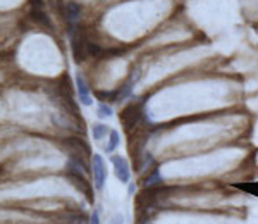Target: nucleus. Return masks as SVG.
I'll list each match as a JSON object with an SVG mask.
<instances>
[{
	"label": "nucleus",
	"instance_id": "f257e3e1",
	"mask_svg": "<svg viewBox=\"0 0 258 224\" xmlns=\"http://www.w3.org/2000/svg\"><path fill=\"white\" fill-rule=\"evenodd\" d=\"M141 114H143L141 106H139V104H136V102H132V104H129V106H126L123 111H121L119 119H121V122L126 126V129L129 131L132 126H136L139 122Z\"/></svg>",
	"mask_w": 258,
	"mask_h": 224
},
{
	"label": "nucleus",
	"instance_id": "f03ea898",
	"mask_svg": "<svg viewBox=\"0 0 258 224\" xmlns=\"http://www.w3.org/2000/svg\"><path fill=\"white\" fill-rule=\"evenodd\" d=\"M92 174H93L95 188L97 190H102L107 180V167H105V160H103L102 155H98V153H95L92 159Z\"/></svg>",
	"mask_w": 258,
	"mask_h": 224
},
{
	"label": "nucleus",
	"instance_id": "7ed1b4c3",
	"mask_svg": "<svg viewBox=\"0 0 258 224\" xmlns=\"http://www.w3.org/2000/svg\"><path fill=\"white\" fill-rule=\"evenodd\" d=\"M110 162L114 164V171H116V176L121 183H129L131 180V171H129V164L124 157L121 155H112L110 157Z\"/></svg>",
	"mask_w": 258,
	"mask_h": 224
},
{
	"label": "nucleus",
	"instance_id": "20e7f679",
	"mask_svg": "<svg viewBox=\"0 0 258 224\" xmlns=\"http://www.w3.org/2000/svg\"><path fill=\"white\" fill-rule=\"evenodd\" d=\"M76 88H78V95H79V102L83 104V106H92L93 100H92V95H90V90H88V85H86V81L83 79V76L76 75Z\"/></svg>",
	"mask_w": 258,
	"mask_h": 224
},
{
	"label": "nucleus",
	"instance_id": "39448f33",
	"mask_svg": "<svg viewBox=\"0 0 258 224\" xmlns=\"http://www.w3.org/2000/svg\"><path fill=\"white\" fill-rule=\"evenodd\" d=\"M67 145L72 147L74 149V152L72 153H81V155H90V147L86 145L85 142H83L81 138H69L67 140Z\"/></svg>",
	"mask_w": 258,
	"mask_h": 224
},
{
	"label": "nucleus",
	"instance_id": "423d86ee",
	"mask_svg": "<svg viewBox=\"0 0 258 224\" xmlns=\"http://www.w3.org/2000/svg\"><path fill=\"white\" fill-rule=\"evenodd\" d=\"M79 12H81V7L74 2H69L65 5V19L69 21V26H74V21L79 17Z\"/></svg>",
	"mask_w": 258,
	"mask_h": 224
},
{
	"label": "nucleus",
	"instance_id": "0eeeda50",
	"mask_svg": "<svg viewBox=\"0 0 258 224\" xmlns=\"http://www.w3.org/2000/svg\"><path fill=\"white\" fill-rule=\"evenodd\" d=\"M119 143H121V136H119V133H117L116 129H112V131H110L109 143H107V147H105L107 153H112L114 150H116L117 147H119Z\"/></svg>",
	"mask_w": 258,
	"mask_h": 224
},
{
	"label": "nucleus",
	"instance_id": "6e6552de",
	"mask_svg": "<svg viewBox=\"0 0 258 224\" xmlns=\"http://www.w3.org/2000/svg\"><path fill=\"white\" fill-rule=\"evenodd\" d=\"M92 133H93V140H102L103 136L109 133V128H107L105 124H93V128H92Z\"/></svg>",
	"mask_w": 258,
	"mask_h": 224
},
{
	"label": "nucleus",
	"instance_id": "1a4fd4ad",
	"mask_svg": "<svg viewBox=\"0 0 258 224\" xmlns=\"http://www.w3.org/2000/svg\"><path fill=\"white\" fill-rule=\"evenodd\" d=\"M31 12H33V16L36 17V19L40 21L41 24H45V26H47V28H50V21H48V17L45 16V14L41 12L40 9H36V7H33V10H31Z\"/></svg>",
	"mask_w": 258,
	"mask_h": 224
},
{
	"label": "nucleus",
	"instance_id": "9d476101",
	"mask_svg": "<svg viewBox=\"0 0 258 224\" xmlns=\"http://www.w3.org/2000/svg\"><path fill=\"white\" fill-rule=\"evenodd\" d=\"M98 117H102V119H105V117H110L112 115V107L110 106H107V104H100L98 106Z\"/></svg>",
	"mask_w": 258,
	"mask_h": 224
},
{
	"label": "nucleus",
	"instance_id": "9b49d317",
	"mask_svg": "<svg viewBox=\"0 0 258 224\" xmlns=\"http://www.w3.org/2000/svg\"><path fill=\"white\" fill-rule=\"evenodd\" d=\"M162 181V178H160V174H159V171H155V173L152 174V176H148L146 178V183H145V187H153L155 183H160Z\"/></svg>",
	"mask_w": 258,
	"mask_h": 224
},
{
	"label": "nucleus",
	"instance_id": "f8f14e48",
	"mask_svg": "<svg viewBox=\"0 0 258 224\" xmlns=\"http://www.w3.org/2000/svg\"><path fill=\"white\" fill-rule=\"evenodd\" d=\"M90 224H100V212L98 211H93L92 219H90Z\"/></svg>",
	"mask_w": 258,
	"mask_h": 224
},
{
	"label": "nucleus",
	"instance_id": "ddd939ff",
	"mask_svg": "<svg viewBox=\"0 0 258 224\" xmlns=\"http://www.w3.org/2000/svg\"><path fill=\"white\" fill-rule=\"evenodd\" d=\"M123 221H124L123 216H121V214H116V216L112 218V221H110V224H123Z\"/></svg>",
	"mask_w": 258,
	"mask_h": 224
},
{
	"label": "nucleus",
	"instance_id": "4468645a",
	"mask_svg": "<svg viewBox=\"0 0 258 224\" xmlns=\"http://www.w3.org/2000/svg\"><path fill=\"white\" fill-rule=\"evenodd\" d=\"M33 3H34V7L38 5V9H40V7H41V0H33Z\"/></svg>",
	"mask_w": 258,
	"mask_h": 224
}]
</instances>
